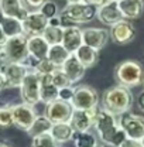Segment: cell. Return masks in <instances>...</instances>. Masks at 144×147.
Wrapping results in <instances>:
<instances>
[{"label": "cell", "mask_w": 144, "mask_h": 147, "mask_svg": "<svg viewBox=\"0 0 144 147\" xmlns=\"http://www.w3.org/2000/svg\"><path fill=\"white\" fill-rule=\"evenodd\" d=\"M73 86H65V88H61L58 89V99L61 100H65V102H69L71 103L72 100V96H73Z\"/></svg>", "instance_id": "35"}, {"label": "cell", "mask_w": 144, "mask_h": 147, "mask_svg": "<svg viewBox=\"0 0 144 147\" xmlns=\"http://www.w3.org/2000/svg\"><path fill=\"white\" fill-rule=\"evenodd\" d=\"M109 37L113 40V42L116 44H120V45H124L129 44L134 40L136 37V28L134 26L131 24V21L129 20H120L119 23L113 24L109 30Z\"/></svg>", "instance_id": "13"}, {"label": "cell", "mask_w": 144, "mask_h": 147, "mask_svg": "<svg viewBox=\"0 0 144 147\" xmlns=\"http://www.w3.org/2000/svg\"><path fill=\"white\" fill-rule=\"evenodd\" d=\"M120 147H143V146H141L140 142H137V140H130V139H127Z\"/></svg>", "instance_id": "37"}, {"label": "cell", "mask_w": 144, "mask_h": 147, "mask_svg": "<svg viewBox=\"0 0 144 147\" xmlns=\"http://www.w3.org/2000/svg\"><path fill=\"white\" fill-rule=\"evenodd\" d=\"M73 108L69 102L57 99L45 105V116L52 123H67L71 120Z\"/></svg>", "instance_id": "12"}, {"label": "cell", "mask_w": 144, "mask_h": 147, "mask_svg": "<svg viewBox=\"0 0 144 147\" xmlns=\"http://www.w3.org/2000/svg\"><path fill=\"white\" fill-rule=\"evenodd\" d=\"M28 10L24 7L23 0H0V16L17 18L23 21Z\"/></svg>", "instance_id": "19"}, {"label": "cell", "mask_w": 144, "mask_h": 147, "mask_svg": "<svg viewBox=\"0 0 144 147\" xmlns=\"http://www.w3.org/2000/svg\"><path fill=\"white\" fill-rule=\"evenodd\" d=\"M140 1H143V3H144V0H140Z\"/></svg>", "instance_id": "49"}, {"label": "cell", "mask_w": 144, "mask_h": 147, "mask_svg": "<svg viewBox=\"0 0 144 147\" xmlns=\"http://www.w3.org/2000/svg\"><path fill=\"white\" fill-rule=\"evenodd\" d=\"M82 0H67V4H75V3H81Z\"/></svg>", "instance_id": "42"}, {"label": "cell", "mask_w": 144, "mask_h": 147, "mask_svg": "<svg viewBox=\"0 0 144 147\" xmlns=\"http://www.w3.org/2000/svg\"><path fill=\"white\" fill-rule=\"evenodd\" d=\"M61 18L62 26L65 27V23L69 21L73 24H86L93 20L96 16V7L85 4V3H75V4H67L65 9L58 14Z\"/></svg>", "instance_id": "5"}, {"label": "cell", "mask_w": 144, "mask_h": 147, "mask_svg": "<svg viewBox=\"0 0 144 147\" xmlns=\"http://www.w3.org/2000/svg\"><path fill=\"white\" fill-rule=\"evenodd\" d=\"M95 147H105V144H102V143H98Z\"/></svg>", "instance_id": "45"}, {"label": "cell", "mask_w": 144, "mask_h": 147, "mask_svg": "<svg viewBox=\"0 0 144 147\" xmlns=\"http://www.w3.org/2000/svg\"><path fill=\"white\" fill-rule=\"evenodd\" d=\"M48 50H50V44L45 41V38L42 36L27 37V53H28V57L34 59L36 62L45 59Z\"/></svg>", "instance_id": "17"}, {"label": "cell", "mask_w": 144, "mask_h": 147, "mask_svg": "<svg viewBox=\"0 0 144 147\" xmlns=\"http://www.w3.org/2000/svg\"><path fill=\"white\" fill-rule=\"evenodd\" d=\"M68 57H69V53L62 47V44L50 45V50H48V54H47V59L51 61L57 68H61Z\"/></svg>", "instance_id": "27"}, {"label": "cell", "mask_w": 144, "mask_h": 147, "mask_svg": "<svg viewBox=\"0 0 144 147\" xmlns=\"http://www.w3.org/2000/svg\"><path fill=\"white\" fill-rule=\"evenodd\" d=\"M61 69L65 72V75L68 76L71 84L79 82L85 76V71H86V68L79 62V59L75 57V54H69V57L67 58V61L62 64Z\"/></svg>", "instance_id": "20"}, {"label": "cell", "mask_w": 144, "mask_h": 147, "mask_svg": "<svg viewBox=\"0 0 144 147\" xmlns=\"http://www.w3.org/2000/svg\"><path fill=\"white\" fill-rule=\"evenodd\" d=\"M4 88H6V85H4V76H3L1 71H0V92L3 91Z\"/></svg>", "instance_id": "41"}, {"label": "cell", "mask_w": 144, "mask_h": 147, "mask_svg": "<svg viewBox=\"0 0 144 147\" xmlns=\"http://www.w3.org/2000/svg\"><path fill=\"white\" fill-rule=\"evenodd\" d=\"M11 115H13V126L23 131H28V129L33 126L37 115L34 106L27 103H16L11 105Z\"/></svg>", "instance_id": "10"}, {"label": "cell", "mask_w": 144, "mask_h": 147, "mask_svg": "<svg viewBox=\"0 0 144 147\" xmlns=\"http://www.w3.org/2000/svg\"><path fill=\"white\" fill-rule=\"evenodd\" d=\"M40 11L47 18H54L58 16V6H57V3L52 1V0H47V1L40 7Z\"/></svg>", "instance_id": "34"}, {"label": "cell", "mask_w": 144, "mask_h": 147, "mask_svg": "<svg viewBox=\"0 0 144 147\" xmlns=\"http://www.w3.org/2000/svg\"><path fill=\"white\" fill-rule=\"evenodd\" d=\"M59 144L52 139L50 133L40 134L37 137H33V147H58Z\"/></svg>", "instance_id": "33"}, {"label": "cell", "mask_w": 144, "mask_h": 147, "mask_svg": "<svg viewBox=\"0 0 144 147\" xmlns=\"http://www.w3.org/2000/svg\"><path fill=\"white\" fill-rule=\"evenodd\" d=\"M73 144L75 147H95L98 144V139L90 131H79L73 134Z\"/></svg>", "instance_id": "29"}, {"label": "cell", "mask_w": 144, "mask_h": 147, "mask_svg": "<svg viewBox=\"0 0 144 147\" xmlns=\"http://www.w3.org/2000/svg\"><path fill=\"white\" fill-rule=\"evenodd\" d=\"M141 85H143V86H144V79H143V84H141Z\"/></svg>", "instance_id": "48"}, {"label": "cell", "mask_w": 144, "mask_h": 147, "mask_svg": "<svg viewBox=\"0 0 144 147\" xmlns=\"http://www.w3.org/2000/svg\"><path fill=\"white\" fill-rule=\"evenodd\" d=\"M98 109H99V108L89 109V110L73 109L71 120H69V125H71L72 129L75 130V133H79V131H89L90 129L93 127V123H95V117H96Z\"/></svg>", "instance_id": "14"}, {"label": "cell", "mask_w": 144, "mask_h": 147, "mask_svg": "<svg viewBox=\"0 0 144 147\" xmlns=\"http://www.w3.org/2000/svg\"><path fill=\"white\" fill-rule=\"evenodd\" d=\"M137 105H139V108L144 112V89L139 93V98H137Z\"/></svg>", "instance_id": "39"}, {"label": "cell", "mask_w": 144, "mask_h": 147, "mask_svg": "<svg viewBox=\"0 0 144 147\" xmlns=\"http://www.w3.org/2000/svg\"><path fill=\"white\" fill-rule=\"evenodd\" d=\"M75 57H76V58L79 59V62L88 69V68H92L93 65L98 64V61H99V51H96V50L90 48L88 45L82 44V45L76 50Z\"/></svg>", "instance_id": "24"}, {"label": "cell", "mask_w": 144, "mask_h": 147, "mask_svg": "<svg viewBox=\"0 0 144 147\" xmlns=\"http://www.w3.org/2000/svg\"><path fill=\"white\" fill-rule=\"evenodd\" d=\"M105 1H117V0H105Z\"/></svg>", "instance_id": "46"}, {"label": "cell", "mask_w": 144, "mask_h": 147, "mask_svg": "<svg viewBox=\"0 0 144 147\" xmlns=\"http://www.w3.org/2000/svg\"><path fill=\"white\" fill-rule=\"evenodd\" d=\"M133 102H134V98L131 91L122 85H116L105 91L102 96V109L108 110L112 115L119 117L130 112Z\"/></svg>", "instance_id": "2"}, {"label": "cell", "mask_w": 144, "mask_h": 147, "mask_svg": "<svg viewBox=\"0 0 144 147\" xmlns=\"http://www.w3.org/2000/svg\"><path fill=\"white\" fill-rule=\"evenodd\" d=\"M96 17L102 24L109 26V27H112L113 24L123 20L122 13L119 10V6H117V1H105L103 4L96 7Z\"/></svg>", "instance_id": "16"}, {"label": "cell", "mask_w": 144, "mask_h": 147, "mask_svg": "<svg viewBox=\"0 0 144 147\" xmlns=\"http://www.w3.org/2000/svg\"><path fill=\"white\" fill-rule=\"evenodd\" d=\"M109 31L105 28H98V27H92V28H83L82 30V40L83 44L88 45L90 48L100 51L109 41Z\"/></svg>", "instance_id": "15"}, {"label": "cell", "mask_w": 144, "mask_h": 147, "mask_svg": "<svg viewBox=\"0 0 144 147\" xmlns=\"http://www.w3.org/2000/svg\"><path fill=\"white\" fill-rule=\"evenodd\" d=\"M62 47L69 53L75 54L76 50L83 44L82 40V30L76 26H65L64 28V36H62Z\"/></svg>", "instance_id": "18"}, {"label": "cell", "mask_w": 144, "mask_h": 147, "mask_svg": "<svg viewBox=\"0 0 144 147\" xmlns=\"http://www.w3.org/2000/svg\"><path fill=\"white\" fill-rule=\"evenodd\" d=\"M20 95L23 103L36 106L37 103L41 102L40 95V75L36 74L33 69L26 75L23 84L20 85Z\"/></svg>", "instance_id": "7"}, {"label": "cell", "mask_w": 144, "mask_h": 147, "mask_svg": "<svg viewBox=\"0 0 144 147\" xmlns=\"http://www.w3.org/2000/svg\"><path fill=\"white\" fill-rule=\"evenodd\" d=\"M82 3L89 4V6H93V7H99L100 4L105 3V0H82Z\"/></svg>", "instance_id": "38"}, {"label": "cell", "mask_w": 144, "mask_h": 147, "mask_svg": "<svg viewBox=\"0 0 144 147\" xmlns=\"http://www.w3.org/2000/svg\"><path fill=\"white\" fill-rule=\"evenodd\" d=\"M64 26H50L44 30L42 37L50 45H57L62 42V36H64Z\"/></svg>", "instance_id": "28"}, {"label": "cell", "mask_w": 144, "mask_h": 147, "mask_svg": "<svg viewBox=\"0 0 144 147\" xmlns=\"http://www.w3.org/2000/svg\"><path fill=\"white\" fill-rule=\"evenodd\" d=\"M50 134L52 136V139L58 144H64V143H68L73 139L75 130L72 129L69 122H67V123H52Z\"/></svg>", "instance_id": "23"}, {"label": "cell", "mask_w": 144, "mask_h": 147, "mask_svg": "<svg viewBox=\"0 0 144 147\" xmlns=\"http://www.w3.org/2000/svg\"><path fill=\"white\" fill-rule=\"evenodd\" d=\"M40 95H41V102L45 105L58 99V88L51 81V74L40 75Z\"/></svg>", "instance_id": "22"}, {"label": "cell", "mask_w": 144, "mask_h": 147, "mask_svg": "<svg viewBox=\"0 0 144 147\" xmlns=\"http://www.w3.org/2000/svg\"><path fill=\"white\" fill-rule=\"evenodd\" d=\"M1 47H3V45H1V44H0V55H1Z\"/></svg>", "instance_id": "47"}, {"label": "cell", "mask_w": 144, "mask_h": 147, "mask_svg": "<svg viewBox=\"0 0 144 147\" xmlns=\"http://www.w3.org/2000/svg\"><path fill=\"white\" fill-rule=\"evenodd\" d=\"M51 81H52V84H54L58 89L65 88V86H71L72 85L71 82H69V79H68V76L65 75V72H64L61 68H57L54 72L51 74Z\"/></svg>", "instance_id": "31"}, {"label": "cell", "mask_w": 144, "mask_h": 147, "mask_svg": "<svg viewBox=\"0 0 144 147\" xmlns=\"http://www.w3.org/2000/svg\"><path fill=\"white\" fill-rule=\"evenodd\" d=\"M119 125L126 133L127 139L140 142L144 136V117L136 113L127 112L119 116Z\"/></svg>", "instance_id": "9"}, {"label": "cell", "mask_w": 144, "mask_h": 147, "mask_svg": "<svg viewBox=\"0 0 144 147\" xmlns=\"http://www.w3.org/2000/svg\"><path fill=\"white\" fill-rule=\"evenodd\" d=\"M114 79H116L117 85H122L129 89L139 86L143 84L144 79L143 65L134 59L122 61L114 68Z\"/></svg>", "instance_id": "3"}, {"label": "cell", "mask_w": 144, "mask_h": 147, "mask_svg": "<svg viewBox=\"0 0 144 147\" xmlns=\"http://www.w3.org/2000/svg\"><path fill=\"white\" fill-rule=\"evenodd\" d=\"M28 58L27 53V37L24 34L10 37L4 41L1 47V55L0 59L6 62H18L24 64L26 59Z\"/></svg>", "instance_id": "4"}, {"label": "cell", "mask_w": 144, "mask_h": 147, "mask_svg": "<svg viewBox=\"0 0 144 147\" xmlns=\"http://www.w3.org/2000/svg\"><path fill=\"white\" fill-rule=\"evenodd\" d=\"M50 18H47L40 10L28 11L26 18L21 21L23 26V34L26 37L33 36H42L44 30L48 27Z\"/></svg>", "instance_id": "11"}, {"label": "cell", "mask_w": 144, "mask_h": 147, "mask_svg": "<svg viewBox=\"0 0 144 147\" xmlns=\"http://www.w3.org/2000/svg\"><path fill=\"white\" fill-rule=\"evenodd\" d=\"M52 127V122L45 116V115H38L33 123V126L28 129V136L33 139V137H37L40 134H44V133H50V130Z\"/></svg>", "instance_id": "25"}, {"label": "cell", "mask_w": 144, "mask_h": 147, "mask_svg": "<svg viewBox=\"0 0 144 147\" xmlns=\"http://www.w3.org/2000/svg\"><path fill=\"white\" fill-rule=\"evenodd\" d=\"M45 1L47 0H23V4L28 11H36V10H40V7Z\"/></svg>", "instance_id": "36"}, {"label": "cell", "mask_w": 144, "mask_h": 147, "mask_svg": "<svg viewBox=\"0 0 144 147\" xmlns=\"http://www.w3.org/2000/svg\"><path fill=\"white\" fill-rule=\"evenodd\" d=\"M0 147H11V146H9L7 143H0Z\"/></svg>", "instance_id": "43"}, {"label": "cell", "mask_w": 144, "mask_h": 147, "mask_svg": "<svg viewBox=\"0 0 144 147\" xmlns=\"http://www.w3.org/2000/svg\"><path fill=\"white\" fill-rule=\"evenodd\" d=\"M6 40H7V37L4 36V31H3V28H1V26H0V44L3 45Z\"/></svg>", "instance_id": "40"}, {"label": "cell", "mask_w": 144, "mask_h": 147, "mask_svg": "<svg viewBox=\"0 0 144 147\" xmlns=\"http://www.w3.org/2000/svg\"><path fill=\"white\" fill-rule=\"evenodd\" d=\"M119 10L124 20H136L143 14L144 3L140 0H117Z\"/></svg>", "instance_id": "21"}, {"label": "cell", "mask_w": 144, "mask_h": 147, "mask_svg": "<svg viewBox=\"0 0 144 147\" xmlns=\"http://www.w3.org/2000/svg\"><path fill=\"white\" fill-rule=\"evenodd\" d=\"M0 26H1V28L4 31V36L7 37V38L23 34L21 21L17 20V18H10V17L0 16Z\"/></svg>", "instance_id": "26"}, {"label": "cell", "mask_w": 144, "mask_h": 147, "mask_svg": "<svg viewBox=\"0 0 144 147\" xmlns=\"http://www.w3.org/2000/svg\"><path fill=\"white\" fill-rule=\"evenodd\" d=\"M0 71L4 76L6 88H20V85L23 84L26 75L31 71V67L27 65V64L6 62V64H3Z\"/></svg>", "instance_id": "8"}, {"label": "cell", "mask_w": 144, "mask_h": 147, "mask_svg": "<svg viewBox=\"0 0 144 147\" xmlns=\"http://www.w3.org/2000/svg\"><path fill=\"white\" fill-rule=\"evenodd\" d=\"M140 144H141V146L144 147V136H143V137H141V140H140Z\"/></svg>", "instance_id": "44"}, {"label": "cell", "mask_w": 144, "mask_h": 147, "mask_svg": "<svg viewBox=\"0 0 144 147\" xmlns=\"http://www.w3.org/2000/svg\"><path fill=\"white\" fill-rule=\"evenodd\" d=\"M13 126V115H11V105L0 106V127L7 129Z\"/></svg>", "instance_id": "32"}, {"label": "cell", "mask_w": 144, "mask_h": 147, "mask_svg": "<svg viewBox=\"0 0 144 147\" xmlns=\"http://www.w3.org/2000/svg\"><path fill=\"white\" fill-rule=\"evenodd\" d=\"M71 105L73 109L78 110L95 109L99 105V93L95 88H92L89 85L75 86Z\"/></svg>", "instance_id": "6"}, {"label": "cell", "mask_w": 144, "mask_h": 147, "mask_svg": "<svg viewBox=\"0 0 144 147\" xmlns=\"http://www.w3.org/2000/svg\"><path fill=\"white\" fill-rule=\"evenodd\" d=\"M93 129L96 130L102 144L110 147H120L127 140L126 133L119 125L117 116L112 115L105 109H98Z\"/></svg>", "instance_id": "1"}, {"label": "cell", "mask_w": 144, "mask_h": 147, "mask_svg": "<svg viewBox=\"0 0 144 147\" xmlns=\"http://www.w3.org/2000/svg\"><path fill=\"white\" fill-rule=\"evenodd\" d=\"M31 69L36 74H38V75H50V74H52L55 69H57V67H55L51 61H48V59L45 58V59H42V61H38L36 65H33Z\"/></svg>", "instance_id": "30"}]
</instances>
